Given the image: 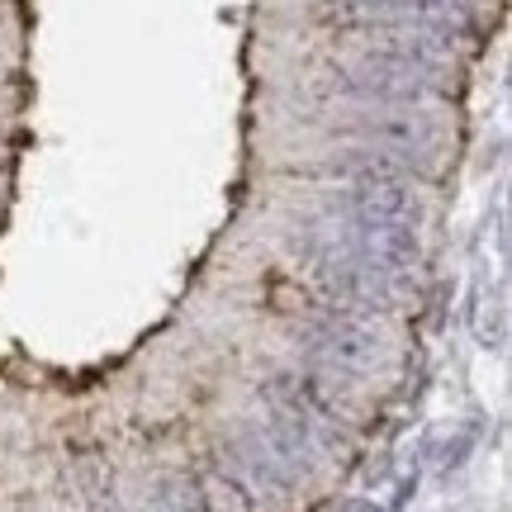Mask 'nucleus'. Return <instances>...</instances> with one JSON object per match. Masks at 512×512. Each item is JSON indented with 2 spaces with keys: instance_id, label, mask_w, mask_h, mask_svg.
Returning a JSON list of instances; mask_svg holds the SVG:
<instances>
[{
  "instance_id": "obj_1",
  "label": "nucleus",
  "mask_w": 512,
  "mask_h": 512,
  "mask_svg": "<svg viewBox=\"0 0 512 512\" xmlns=\"http://www.w3.org/2000/svg\"><path fill=\"white\" fill-rule=\"evenodd\" d=\"M313 356L332 375H370L384 361V332L370 323L366 313H332L309 332Z\"/></svg>"
},
{
  "instance_id": "obj_3",
  "label": "nucleus",
  "mask_w": 512,
  "mask_h": 512,
  "mask_svg": "<svg viewBox=\"0 0 512 512\" xmlns=\"http://www.w3.org/2000/svg\"><path fill=\"white\" fill-rule=\"evenodd\" d=\"M190 498H195V512H252V494L238 475L228 470H204V475L190 479Z\"/></svg>"
},
{
  "instance_id": "obj_4",
  "label": "nucleus",
  "mask_w": 512,
  "mask_h": 512,
  "mask_svg": "<svg viewBox=\"0 0 512 512\" xmlns=\"http://www.w3.org/2000/svg\"><path fill=\"white\" fill-rule=\"evenodd\" d=\"M337 512H366V503H342Z\"/></svg>"
},
{
  "instance_id": "obj_2",
  "label": "nucleus",
  "mask_w": 512,
  "mask_h": 512,
  "mask_svg": "<svg viewBox=\"0 0 512 512\" xmlns=\"http://www.w3.org/2000/svg\"><path fill=\"white\" fill-rule=\"evenodd\" d=\"M356 138H366V147L384 152V157H394L403 162L408 171L422 162H432V152L441 143V128L427 119V114H413V110H389L384 105L380 114H361L356 124H351Z\"/></svg>"
}]
</instances>
